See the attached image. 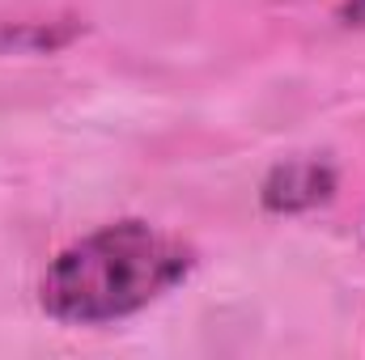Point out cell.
Here are the masks:
<instances>
[{
	"label": "cell",
	"instance_id": "obj_1",
	"mask_svg": "<svg viewBox=\"0 0 365 360\" xmlns=\"http://www.w3.org/2000/svg\"><path fill=\"white\" fill-rule=\"evenodd\" d=\"M191 268L195 250L182 238L149 221H115L77 238L47 263L38 305L68 327H106L162 301Z\"/></svg>",
	"mask_w": 365,
	"mask_h": 360
},
{
	"label": "cell",
	"instance_id": "obj_3",
	"mask_svg": "<svg viewBox=\"0 0 365 360\" xmlns=\"http://www.w3.org/2000/svg\"><path fill=\"white\" fill-rule=\"evenodd\" d=\"M336 17H340L344 26H353V30H365V0H340Z\"/></svg>",
	"mask_w": 365,
	"mask_h": 360
},
{
	"label": "cell",
	"instance_id": "obj_2",
	"mask_svg": "<svg viewBox=\"0 0 365 360\" xmlns=\"http://www.w3.org/2000/svg\"><path fill=\"white\" fill-rule=\"evenodd\" d=\"M336 195V166L319 162V157H293L272 166V174L259 186L264 208L276 216H293V212H310L319 203H327Z\"/></svg>",
	"mask_w": 365,
	"mask_h": 360
}]
</instances>
